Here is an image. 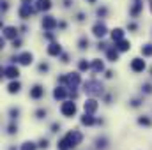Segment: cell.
Here are the masks:
<instances>
[{
	"instance_id": "1",
	"label": "cell",
	"mask_w": 152,
	"mask_h": 150,
	"mask_svg": "<svg viewBox=\"0 0 152 150\" xmlns=\"http://www.w3.org/2000/svg\"><path fill=\"white\" fill-rule=\"evenodd\" d=\"M83 92H85L87 95H90V97H99V95L104 94V87H103V83H101L99 79L90 78V79H87V81L83 83Z\"/></svg>"
},
{
	"instance_id": "2",
	"label": "cell",
	"mask_w": 152,
	"mask_h": 150,
	"mask_svg": "<svg viewBox=\"0 0 152 150\" xmlns=\"http://www.w3.org/2000/svg\"><path fill=\"white\" fill-rule=\"evenodd\" d=\"M66 138H67V141L71 143V149H76V147L83 141V134H81V131H78V129L69 131V133L66 134Z\"/></svg>"
},
{
	"instance_id": "3",
	"label": "cell",
	"mask_w": 152,
	"mask_h": 150,
	"mask_svg": "<svg viewBox=\"0 0 152 150\" xmlns=\"http://www.w3.org/2000/svg\"><path fill=\"white\" fill-rule=\"evenodd\" d=\"M60 113L64 115V117H67V118H71V117H75L76 115V104L75 101H62V106H60Z\"/></svg>"
},
{
	"instance_id": "4",
	"label": "cell",
	"mask_w": 152,
	"mask_h": 150,
	"mask_svg": "<svg viewBox=\"0 0 152 150\" xmlns=\"http://www.w3.org/2000/svg\"><path fill=\"white\" fill-rule=\"evenodd\" d=\"M2 76H5V78H9V79H16V78L20 76V69H18L14 64L5 66V67H2Z\"/></svg>"
},
{
	"instance_id": "5",
	"label": "cell",
	"mask_w": 152,
	"mask_h": 150,
	"mask_svg": "<svg viewBox=\"0 0 152 150\" xmlns=\"http://www.w3.org/2000/svg\"><path fill=\"white\" fill-rule=\"evenodd\" d=\"M92 34L96 36L97 39H103L106 34H108V27L104 25V23H101V21H97L94 27H92Z\"/></svg>"
},
{
	"instance_id": "6",
	"label": "cell",
	"mask_w": 152,
	"mask_h": 150,
	"mask_svg": "<svg viewBox=\"0 0 152 150\" xmlns=\"http://www.w3.org/2000/svg\"><path fill=\"white\" fill-rule=\"evenodd\" d=\"M16 62H18L20 66H30V64L34 62V55H32L30 51H23V53H20V55L16 57Z\"/></svg>"
},
{
	"instance_id": "7",
	"label": "cell",
	"mask_w": 152,
	"mask_h": 150,
	"mask_svg": "<svg viewBox=\"0 0 152 150\" xmlns=\"http://www.w3.org/2000/svg\"><path fill=\"white\" fill-rule=\"evenodd\" d=\"M145 67H147V64H145V60H143V58L136 57V58H133V60H131V71H133V73H143V71H145Z\"/></svg>"
},
{
	"instance_id": "8",
	"label": "cell",
	"mask_w": 152,
	"mask_h": 150,
	"mask_svg": "<svg viewBox=\"0 0 152 150\" xmlns=\"http://www.w3.org/2000/svg\"><path fill=\"white\" fill-rule=\"evenodd\" d=\"M97 108H99V103H97V99L96 97H90V99H87L85 101V104H83V110H85V113H94L97 111Z\"/></svg>"
},
{
	"instance_id": "9",
	"label": "cell",
	"mask_w": 152,
	"mask_h": 150,
	"mask_svg": "<svg viewBox=\"0 0 152 150\" xmlns=\"http://www.w3.org/2000/svg\"><path fill=\"white\" fill-rule=\"evenodd\" d=\"M28 95H30V99H36V101L42 99V97H44V87H42V85H34V87L30 88Z\"/></svg>"
},
{
	"instance_id": "10",
	"label": "cell",
	"mask_w": 152,
	"mask_h": 150,
	"mask_svg": "<svg viewBox=\"0 0 152 150\" xmlns=\"http://www.w3.org/2000/svg\"><path fill=\"white\" fill-rule=\"evenodd\" d=\"M67 95H69V90H67L66 87H57V88L53 90V99H55V101H66Z\"/></svg>"
},
{
	"instance_id": "11",
	"label": "cell",
	"mask_w": 152,
	"mask_h": 150,
	"mask_svg": "<svg viewBox=\"0 0 152 150\" xmlns=\"http://www.w3.org/2000/svg\"><path fill=\"white\" fill-rule=\"evenodd\" d=\"M80 83H81L80 73H69L67 74V88H76Z\"/></svg>"
},
{
	"instance_id": "12",
	"label": "cell",
	"mask_w": 152,
	"mask_h": 150,
	"mask_svg": "<svg viewBox=\"0 0 152 150\" xmlns=\"http://www.w3.org/2000/svg\"><path fill=\"white\" fill-rule=\"evenodd\" d=\"M32 12H34L32 5H30V4H25V2L21 4V7H20V11H18V14H20V18H21V20H28Z\"/></svg>"
},
{
	"instance_id": "13",
	"label": "cell",
	"mask_w": 152,
	"mask_h": 150,
	"mask_svg": "<svg viewBox=\"0 0 152 150\" xmlns=\"http://www.w3.org/2000/svg\"><path fill=\"white\" fill-rule=\"evenodd\" d=\"M58 27V21L53 18V16H44L42 18V28L44 30H53V28H57Z\"/></svg>"
},
{
	"instance_id": "14",
	"label": "cell",
	"mask_w": 152,
	"mask_h": 150,
	"mask_svg": "<svg viewBox=\"0 0 152 150\" xmlns=\"http://www.w3.org/2000/svg\"><path fill=\"white\" fill-rule=\"evenodd\" d=\"M46 51H48L50 57H60V55H62V46H60L58 42H51Z\"/></svg>"
},
{
	"instance_id": "15",
	"label": "cell",
	"mask_w": 152,
	"mask_h": 150,
	"mask_svg": "<svg viewBox=\"0 0 152 150\" xmlns=\"http://www.w3.org/2000/svg\"><path fill=\"white\" fill-rule=\"evenodd\" d=\"M94 145H96V150H108L110 141H108V138H106V136H99V138H96Z\"/></svg>"
},
{
	"instance_id": "16",
	"label": "cell",
	"mask_w": 152,
	"mask_h": 150,
	"mask_svg": "<svg viewBox=\"0 0 152 150\" xmlns=\"http://www.w3.org/2000/svg\"><path fill=\"white\" fill-rule=\"evenodd\" d=\"M80 122H81V125H87V127H90V125L97 124V118H96L92 113H85V115L80 118Z\"/></svg>"
},
{
	"instance_id": "17",
	"label": "cell",
	"mask_w": 152,
	"mask_h": 150,
	"mask_svg": "<svg viewBox=\"0 0 152 150\" xmlns=\"http://www.w3.org/2000/svg\"><path fill=\"white\" fill-rule=\"evenodd\" d=\"M118 55H120V51L117 50V46H112V48L106 50V58H108L110 62H117V60H118Z\"/></svg>"
},
{
	"instance_id": "18",
	"label": "cell",
	"mask_w": 152,
	"mask_h": 150,
	"mask_svg": "<svg viewBox=\"0 0 152 150\" xmlns=\"http://www.w3.org/2000/svg\"><path fill=\"white\" fill-rule=\"evenodd\" d=\"M4 37L14 41V39L18 37V28H16V27H5V28H4Z\"/></svg>"
},
{
	"instance_id": "19",
	"label": "cell",
	"mask_w": 152,
	"mask_h": 150,
	"mask_svg": "<svg viewBox=\"0 0 152 150\" xmlns=\"http://www.w3.org/2000/svg\"><path fill=\"white\" fill-rule=\"evenodd\" d=\"M20 90H21V83H20L18 79H12V81L7 85V92H9V94H20Z\"/></svg>"
},
{
	"instance_id": "20",
	"label": "cell",
	"mask_w": 152,
	"mask_h": 150,
	"mask_svg": "<svg viewBox=\"0 0 152 150\" xmlns=\"http://www.w3.org/2000/svg\"><path fill=\"white\" fill-rule=\"evenodd\" d=\"M115 46H117V50L122 53V51H129L131 50V42L127 41V39H122V41H118V42H115Z\"/></svg>"
},
{
	"instance_id": "21",
	"label": "cell",
	"mask_w": 152,
	"mask_h": 150,
	"mask_svg": "<svg viewBox=\"0 0 152 150\" xmlns=\"http://www.w3.org/2000/svg\"><path fill=\"white\" fill-rule=\"evenodd\" d=\"M90 69H92V64H90L88 60L81 58V60L78 62V71H80V73H87V71H90Z\"/></svg>"
},
{
	"instance_id": "22",
	"label": "cell",
	"mask_w": 152,
	"mask_h": 150,
	"mask_svg": "<svg viewBox=\"0 0 152 150\" xmlns=\"http://www.w3.org/2000/svg\"><path fill=\"white\" fill-rule=\"evenodd\" d=\"M92 71L94 73H103L104 71V62L99 60V58H94L92 60Z\"/></svg>"
},
{
	"instance_id": "23",
	"label": "cell",
	"mask_w": 152,
	"mask_h": 150,
	"mask_svg": "<svg viewBox=\"0 0 152 150\" xmlns=\"http://www.w3.org/2000/svg\"><path fill=\"white\" fill-rule=\"evenodd\" d=\"M36 9L37 11H50L51 9V0H37Z\"/></svg>"
},
{
	"instance_id": "24",
	"label": "cell",
	"mask_w": 152,
	"mask_h": 150,
	"mask_svg": "<svg viewBox=\"0 0 152 150\" xmlns=\"http://www.w3.org/2000/svg\"><path fill=\"white\" fill-rule=\"evenodd\" d=\"M57 149H58V150H73V149H71V143L67 141V138H66V136H64L62 140H58Z\"/></svg>"
},
{
	"instance_id": "25",
	"label": "cell",
	"mask_w": 152,
	"mask_h": 150,
	"mask_svg": "<svg viewBox=\"0 0 152 150\" xmlns=\"http://www.w3.org/2000/svg\"><path fill=\"white\" fill-rule=\"evenodd\" d=\"M37 149H39V145L34 143V141H23L20 145V150H37Z\"/></svg>"
},
{
	"instance_id": "26",
	"label": "cell",
	"mask_w": 152,
	"mask_h": 150,
	"mask_svg": "<svg viewBox=\"0 0 152 150\" xmlns=\"http://www.w3.org/2000/svg\"><path fill=\"white\" fill-rule=\"evenodd\" d=\"M112 39H113L115 42L122 41V39H124V30H122V28H113V30H112Z\"/></svg>"
},
{
	"instance_id": "27",
	"label": "cell",
	"mask_w": 152,
	"mask_h": 150,
	"mask_svg": "<svg viewBox=\"0 0 152 150\" xmlns=\"http://www.w3.org/2000/svg\"><path fill=\"white\" fill-rule=\"evenodd\" d=\"M138 124L140 125H143V127H152V120L149 118V117H138Z\"/></svg>"
},
{
	"instance_id": "28",
	"label": "cell",
	"mask_w": 152,
	"mask_h": 150,
	"mask_svg": "<svg viewBox=\"0 0 152 150\" xmlns=\"http://www.w3.org/2000/svg\"><path fill=\"white\" fill-rule=\"evenodd\" d=\"M142 5H143V4H142L140 0H136V4H134L133 9H131V16H138V12L142 11Z\"/></svg>"
},
{
	"instance_id": "29",
	"label": "cell",
	"mask_w": 152,
	"mask_h": 150,
	"mask_svg": "<svg viewBox=\"0 0 152 150\" xmlns=\"http://www.w3.org/2000/svg\"><path fill=\"white\" fill-rule=\"evenodd\" d=\"M142 55L143 57H152V44H143L142 46Z\"/></svg>"
},
{
	"instance_id": "30",
	"label": "cell",
	"mask_w": 152,
	"mask_h": 150,
	"mask_svg": "<svg viewBox=\"0 0 152 150\" xmlns=\"http://www.w3.org/2000/svg\"><path fill=\"white\" fill-rule=\"evenodd\" d=\"M78 48H80L81 51H85V50L88 48V39H87V37H81L80 41H78Z\"/></svg>"
},
{
	"instance_id": "31",
	"label": "cell",
	"mask_w": 152,
	"mask_h": 150,
	"mask_svg": "<svg viewBox=\"0 0 152 150\" xmlns=\"http://www.w3.org/2000/svg\"><path fill=\"white\" fill-rule=\"evenodd\" d=\"M129 104H131V108H140V106L143 104V99H142V97H134V99H131Z\"/></svg>"
},
{
	"instance_id": "32",
	"label": "cell",
	"mask_w": 152,
	"mask_h": 150,
	"mask_svg": "<svg viewBox=\"0 0 152 150\" xmlns=\"http://www.w3.org/2000/svg\"><path fill=\"white\" fill-rule=\"evenodd\" d=\"M16 133H18V125H16V124H14V120H12V122L7 125V134H11V136H12V134H16Z\"/></svg>"
},
{
	"instance_id": "33",
	"label": "cell",
	"mask_w": 152,
	"mask_h": 150,
	"mask_svg": "<svg viewBox=\"0 0 152 150\" xmlns=\"http://www.w3.org/2000/svg\"><path fill=\"white\" fill-rule=\"evenodd\" d=\"M36 118H39V120H42V118H46V115H48V111L44 110V108H39V110H36Z\"/></svg>"
},
{
	"instance_id": "34",
	"label": "cell",
	"mask_w": 152,
	"mask_h": 150,
	"mask_svg": "<svg viewBox=\"0 0 152 150\" xmlns=\"http://www.w3.org/2000/svg\"><path fill=\"white\" fill-rule=\"evenodd\" d=\"M9 117H11V120H16L20 117V108H11L9 110Z\"/></svg>"
},
{
	"instance_id": "35",
	"label": "cell",
	"mask_w": 152,
	"mask_h": 150,
	"mask_svg": "<svg viewBox=\"0 0 152 150\" xmlns=\"http://www.w3.org/2000/svg\"><path fill=\"white\" fill-rule=\"evenodd\" d=\"M39 149H42V150H46L48 149V145H50V141H48V138H41V140H39Z\"/></svg>"
},
{
	"instance_id": "36",
	"label": "cell",
	"mask_w": 152,
	"mask_h": 150,
	"mask_svg": "<svg viewBox=\"0 0 152 150\" xmlns=\"http://www.w3.org/2000/svg\"><path fill=\"white\" fill-rule=\"evenodd\" d=\"M142 92H143V94H147V95H151V94H152V85H151V83H143Z\"/></svg>"
},
{
	"instance_id": "37",
	"label": "cell",
	"mask_w": 152,
	"mask_h": 150,
	"mask_svg": "<svg viewBox=\"0 0 152 150\" xmlns=\"http://www.w3.org/2000/svg\"><path fill=\"white\" fill-rule=\"evenodd\" d=\"M48 69H50V66H48L46 62H41V64H39V67H37V71L41 73V74H42V73H48Z\"/></svg>"
},
{
	"instance_id": "38",
	"label": "cell",
	"mask_w": 152,
	"mask_h": 150,
	"mask_svg": "<svg viewBox=\"0 0 152 150\" xmlns=\"http://www.w3.org/2000/svg\"><path fill=\"white\" fill-rule=\"evenodd\" d=\"M108 14V9L106 7H99L97 9V16H106Z\"/></svg>"
},
{
	"instance_id": "39",
	"label": "cell",
	"mask_w": 152,
	"mask_h": 150,
	"mask_svg": "<svg viewBox=\"0 0 152 150\" xmlns=\"http://www.w3.org/2000/svg\"><path fill=\"white\" fill-rule=\"evenodd\" d=\"M60 131V124L58 122H53L51 124V133H58Z\"/></svg>"
},
{
	"instance_id": "40",
	"label": "cell",
	"mask_w": 152,
	"mask_h": 150,
	"mask_svg": "<svg viewBox=\"0 0 152 150\" xmlns=\"http://www.w3.org/2000/svg\"><path fill=\"white\" fill-rule=\"evenodd\" d=\"M60 62H62V64H67V62H69V55H67V53H62V55H60Z\"/></svg>"
},
{
	"instance_id": "41",
	"label": "cell",
	"mask_w": 152,
	"mask_h": 150,
	"mask_svg": "<svg viewBox=\"0 0 152 150\" xmlns=\"http://www.w3.org/2000/svg\"><path fill=\"white\" fill-rule=\"evenodd\" d=\"M69 97H71V99H73V101H75L76 97H78V92H76L75 88H73V90H69Z\"/></svg>"
},
{
	"instance_id": "42",
	"label": "cell",
	"mask_w": 152,
	"mask_h": 150,
	"mask_svg": "<svg viewBox=\"0 0 152 150\" xmlns=\"http://www.w3.org/2000/svg\"><path fill=\"white\" fill-rule=\"evenodd\" d=\"M20 46H21V41L20 39H14L12 41V48H20Z\"/></svg>"
},
{
	"instance_id": "43",
	"label": "cell",
	"mask_w": 152,
	"mask_h": 150,
	"mask_svg": "<svg viewBox=\"0 0 152 150\" xmlns=\"http://www.w3.org/2000/svg\"><path fill=\"white\" fill-rule=\"evenodd\" d=\"M127 28H129V30H133V32H134V30H136V28H138V27H136V23H127Z\"/></svg>"
},
{
	"instance_id": "44",
	"label": "cell",
	"mask_w": 152,
	"mask_h": 150,
	"mask_svg": "<svg viewBox=\"0 0 152 150\" xmlns=\"http://www.w3.org/2000/svg\"><path fill=\"white\" fill-rule=\"evenodd\" d=\"M104 103H106V104L112 103V94H106V95H104Z\"/></svg>"
},
{
	"instance_id": "45",
	"label": "cell",
	"mask_w": 152,
	"mask_h": 150,
	"mask_svg": "<svg viewBox=\"0 0 152 150\" xmlns=\"http://www.w3.org/2000/svg\"><path fill=\"white\" fill-rule=\"evenodd\" d=\"M113 71H106V73H104V76H106V78H108V79H112V78H113Z\"/></svg>"
},
{
	"instance_id": "46",
	"label": "cell",
	"mask_w": 152,
	"mask_h": 150,
	"mask_svg": "<svg viewBox=\"0 0 152 150\" xmlns=\"http://www.w3.org/2000/svg\"><path fill=\"white\" fill-rule=\"evenodd\" d=\"M76 20H78V21H83V20H85V14H81V12H80V14H78V18H76Z\"/></svg>"
},
{
	"instance_id": "47",
	"label": "cell",
	"mask_w": 152,
	"mask_h": 150,
	"mask_svg": "<svg viewBox=\"0 0 152 150\" xmlns=\"http://www.w3.org/2000/svg\"><path fill=\"white\" fill-rule=\"evenodd\" d=\"M71 4H73V0H66V2H64V5H66V7H69Z\"/></svg>"
},
{
	"instance_id": "48",
	"label": "cell",
	"mask_w": 152,
	"mask_h": 150,
	"mask_svg": "<svg viewBox=\"0 0 152 150\" xmlns=\"http://www.w3.org/2000/svg\"><path fill=\"white\" fill-rule=\"evenodd\" d=\"M46 39H48V41H51V39H53V34H50V32H48V34H46Z\"/></svg>"
},
{
	"instance_id": "49",
	"label": "cell",
	"mask_w": 152,
	"mask_h": 150,
	"mask_svg": "<svg viewBox=\"0 0 152 150\" xmlns=\"http://www.w3.org/2000/svg\"><path fill=\"white\" fill-rule=\"evenodd\" d=\"M88 2H90V4H96V0H88Z\"/></svg>"
},
{
	"instance_id": "50",
	"label": "cell",
	"mask_w": 152,
	"mask_h": 150,
	"mask_svg": "<svg viewBox=\"0 0 152 150\" xmlns=\"http://www.w3.org/2000/svg\"><path fill=\"white\" fill-rule=\"evenodd\" d=\"M151 76H152V67H151Z\"/></svg>"
}]
</instances>
